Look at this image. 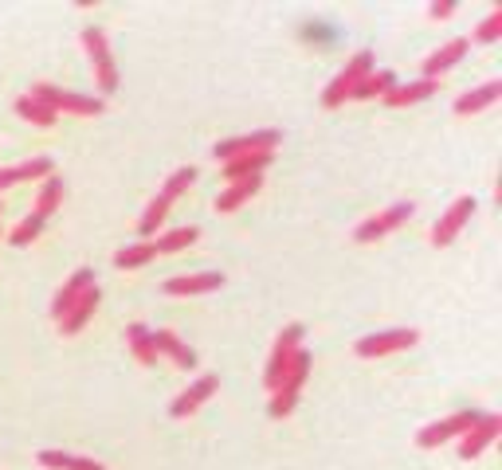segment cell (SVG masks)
<instances>
[{"label":"cell","instance_id":"cell-13","mask_svg":"<svg viewBox=\"0 0 502 470\" xmlns=\"http://www.w3.org/2000/svg\"><path fill=\"white\" fill-rule=\"evenodd\" d=\"M467 51H471V39L467 36H455V39H447L444 48H436L428 59L420 63V71H424V79H440L444 71H452L459 67V63L467 59Z\"/></svg>","mask_w":502,"mask_h":470},{"label":"cell","instance_id":"cell-31","mask_svg":"<svg viewBox=\"0 0 502 470\" xmlns=\"http://www.w3.org/2000/svg\"><path fill=\"white\" fill-rule=\"evenodd\" d=\"M44 216H36V212H28L24 220L16 223L13 231H8V243H13V248H28V243H36L40 239V231H44Z\"/></svg>","mask_w":502,"mask_h":470},{"label":"cell","instance_id":"cell-29","mask_svg":"<svg viewBox=\"0 0 502 470\" xmlns=\"http://www.w3.org/2000/svg\"><path fill=\"white\" fill-rule=\"evenodd\" d=\"M16 114L24 118V122H31V126H40V130H51V126L59 122V114H51L44 102H36L31 94H20L16 99Z\"/></svg>","mask_w":502,"mask_h":470},{"label":"cell","instance_id":"cell-10","mask_svg":"<svg viewBox=\"0 0 502 470\" xmlns=\"http://www.w3.org/2000/svg\"><path fill=\"white\" fill-rule=\"evenodd\" d=\"M475 208H479V200H475V196H455V200H452V208H447L444 216L432 223V235H428L432 248H447V243H455V235H463V228L471 223Z\"/></svg>","mask_w":502,"mask_h":470},{"label":"cell","instance_id":"cell-28","mask_svg":"<svg viewBox=\"0 0 502 470\" xmlns=\"http://www.w3.org/2000/svg\"><path fill=\"white\" fill-rule=\"evenodd\" d=\"M154 259H157V251H154V243H149V239L114 251V266H119V271H137V266H145V263H154Z\"/></svg>","mask_w":502,"mask_h":470},{"label":"cell","instance_id":"cell-9","mask_svg":"<svg viewBox=\"0 0 502 470\" xmlns=\"http://www.w3.org/2000/svg\"><path fill=\"white\" fill-rule=\"evenodd\" d=\"M283 134L279 130H255V134H240V137H228V142H216L212 145V157L224 165L232 157H248V153H267V149H279Z\"/></svg>","mask_w":502,"mask_h":470},{"label":"cell","instance_id":"cell-8","mask_svg":"<svg viewBox=\"0 0 502 470\" xmlns=\"http://www.w3.org/2000/svg\"><path fill=\"white\" fill-rule=\"evenodd\" d=\"M303 322H291V326H283V334L275 337V345H271V357H267V369H263V380H267V388H275V384L283 380V372L291 369V361H295V352L303 349Z\"/></svg>","mask_w":502,"mask_h":470},{"label":"cell","instance_id":"cell-32","mask_svg":"<svg viewBox=\"0 0 502 470\" xmlns=\"http://www.w3.org/2000/svg\"><path fill=\"white\" fill-rule=\"evenodd\" d=\"M192 185H197V165H181V169H173V173H169L162 196H165V200H181Z\"/></svg>","mask_w":502,"mask_h":470},{"label":"cell","instance_id":"cell-25","mask_svg":"<svg viewBox=\"0 0 502 470\" xmlns=\"http://www.w3.org/2000/svg\"><path fill=\"white\" fill-rule=\"evenodd\" d=\"M197 239H200V228H173V231H157L149 243H154L157 255H177V251L192 248Z\"/></svg>","mask_w":502,"mask_h":470},{"label":"cell","instance_id":"cell-26","mask_svg":"<svg viewBox=\"0 0 502 470\" xmlns=\"http://www.w3.org/2000/svg\"><path fill=\"white\" fill-rule=\"evenodd\" d=\"M63 192H67V188H63V177L51 173L44 185H40V192H36V208H31V212H36V216H44V220H51V216L59 212V205H63Z\"/></svg>","mask_w":502,"mask_h":470},{"label":"cell","instance_id":"cell-16","mask_svg":"<svg viewBox=\"0 0 502 470\" xmlns=\"http://www.w3.org/2000/svg\"><path fill=\"white\" fill-rule=\"evenodd\" d=\"M498 99H502V79H490V83H483V87H475V91L459 94L452 110H455L459 118H471V114H483V110H490V106H495Z\"/></svg>","mask_w":502,"mask_h":470},{"label":"cell","instance_id":"cell-2","mask_svg":"<svg viewBox=\"0 0 502 470\" xmlns=\"http://www.w3.org/2000/svg\"><path fill=\"white\" fill-rule=\"evenodd\" d=\"M83 48H87V59H91V71H94V87L102 94H114L119 91V63H114V51H110V39H106L102 28H83Z\"/></svg>","mask_w":502,"mask_h":470},{"label":"cell","instance_id":"cell-33","mask_svg":"<svg viewBox=\"0 0 502 470\" xmlns=\"http://www.w3.org/2000/svg\"><path fill=\"white\" fill-rule=\"evenodd\" d=\"M498 36H502V8H495V13L475 28V44H495Z\"/></svg>","mask_w":502,"mask_h":470},{"label":"cell","instance_id":"cell-1","mask_svg":"<svg viewBox=\"0 0 502 470\" xmlns=\"http://www.w3.org/2000/svg\"><path fill=\"white\" fill-rule=\"evenodd\" d=\"M311 365H314L311 349H298L291 369H286L283 380L271 388V404H267V412H271L275 420H283V415L295 412V404H298V396H303V388H306V377H311Z\"/></svg>","mask_w":502,"mask_h":470},{"label":"cell","instance_id":"cell-11","mask_svg":"<svg viewBox=\"0 0 502 470\" xmlns=\"http://www.w3.org/2000/svg\"><path fill=\"white\" fill-rule=\"evenodd\" d=\"M498 435H502V415L483 412V420L459 435V458H467V463H471V458H479L487 451V447H495Z\"/></svg>","mask_w":502,"mask_h":470},{"label":"cell","instance_id":"cell-14","mask_svg":"<svg viewBox=\"0 0 502 470\" xmlns=\"http://www.w3.org/2000/svg\"><path fill=\"white\" fill-rule=\"evenodd\" d=\"M91 286H99V283H94V271H91V266H83V271H75L71 279H67V283H63L59 291H56V298H51V318H56V322H59V318L67 314V309H71L75 302H79V298L87 294Z\"/></svg>","mask_w":502,"mask_h":470},{"label":"cell","instance_id":"cell-5","mask_svg":"<svg viewBox=\"0 0 502 470\" xmlns=\"http://www.w3.org/2000/svg\"><path fill=\"white\" fill-rule=\"evenodd\" d=\"M420 341V329L416 326H397V329H377V334H365L357 337L354 352L365 361H381V357H392V352H404Z\"/></svg>","mask_w":502,"mask_h":470},{"label":"cell","instance_id":"cell-23","mask_svg":"<svg viewBox=\"0 0 502 470\" xmlns=\"http://www.w3.org/2000/svg\"><path fill=\"white\" fill-rule=\"evenodd\" d=\"M436 91H440V79H412V83H397V87L384 94V102L389 106H412V102L432 99Z\"/></svg>","mask_w":502,"mask_h":470},{"label":"cell","instance_id":"cell-34","mask_svg":"<svg viewBox=\"0 0 502 470\" xmlns=\"http://www.w3.org/2000/svg\"><path fill=\"white\" fill-rule=\"evenodd\" d=\"M452 13H455L452 0H432V4H428V16H432V20H447Z\"/></svg>","mask_w":502,"mask_h":470},{"label":"cell","instance_id":"cell-3","mask_svg":"<svg viewBox=\"0 0 502 470\" xmlns=\"http://www.w3.org/2000/svg\"><path fill=\"white\" fill-rule=\"evenodd\" d=\"M365 74H373V51H357V56L330 79V87L322 91L326 110H338V106H346L349 99H354V91L365 83Z\"/></svg>","mask_w":502,"mask_h":470},{"label":"cell","instance_id":"cell-4","mask_svg":"<svg viewBox=\"0 0 502 470\" xmlns=\"http://www.w3.org/2000/svg\"><path fill=\"white\" fill-rule=\"evenodd\" d=\"M36 102H44L51 114H79V118H94L102 114L106 106L102 99H94V94H75V91H63V87H51V83H36V87L28 91Z\"/></svg>","mask_w":502,"mask_h":470},{"label":"cell","instance_id":"cell-17","mask_svg":"<svg viewBox=\"0 0 502 470\" xmlns=\"http://www.w3.org/2000/svg\"><path fill=\"white\" fill-rule=\"evenodd\" d=\"M154 349H157V357H165V361H173L177 369H197V352H192V345H185L173 329H154Z\"/></svg>","mask_w":502,"mask_h":470},{"label":"cell","instance_id":"cell-18","mask_svg":"<svg viewBox=\"0 0 502 470\" xmlns=\"http://www.w3.org/2000/svg\"><path fill=\"white\" fill-rule=\"evenodd\" d=\"M51 173H56L51 157H31L24 165H8V169H0V192L13 185H24V180H48Z\"/></svg>","mask_w":502,"mask_h":470},{"label":"cell","instance_id":"cell-22","mask_svg":"<svg viewBox=\"0 0 502 470\" xmlns=\"http://www.w3.org/2000/svg\"><path fill=\"white\" fill-rule=\"evenodd\" d=\"M126 345H130L134 361L142 369H154L157 365V349H154V329L142 326V322H130L126 326Z\"/></svg>","mask_w":502,"mask_h":470},{"label":"cell","instance_id":"cell-12","mask_svg":"<svg viewBox=\"0 0 502 470\" xmlns=\"http://www.w3.org/2000/svg\"><path fill=\"white\" fill-rule=\"evenodd\" d=\"M216 392H220V377H216V372H205V377H197L173 404H169V412H173V420H189V415L205 408Z\"/></svg>","mask_w":502,"mask_h":470},{"label":"cell","instance_id":"cell-30","mask_svg":"<svg viewBox=\"0 0 502 470\" xmlns=\"http://www.w3.org/2000/svg\"><path fill=\"white\" fill-rule=\"evenodd\" d=\"M397 83L401 79L392 71H373V74H365V83L354 91V99H384V94L397 87Z\"/></svg>","mask_w":502,"mask_h":470},{"label":"cell","instance_id":"cell-6","mask_svg":"<svg viewBox=\"0 0 502 470\" xmlns=\"http://www.w3.org/2000/svg\"><path fill=\"white\" fill-rule=\"evenodd\" d=\"M412 216H416V205H412V200H397V205H389V208L373 212L369 220H361L357 228H354V243H377V239H384V235L401 231Z\"/></svg>","mask_w":502,"mask_h":470},{"label":"cell","instance_id":"cell-15","mask_svg":"<svg viewBox=\"0 0 502 470\" xmlns=\"http://www.w3.org/2000/svg\"><path fill=\"white\" fill-rule=\"evenodd\" d=\"M224 286L220 271H200V274H177V279H165V294L173 298H189V294H212Z\"/></svg>","mask_w":502,"mask_h":470},{"label":"cell","instance_id":"cell-20","mask_svg":"<svg viewBox=\"0 0 502 470\" xmlns=\"http://www.w3.org/2000/svg\"><path fill=\"white\" fill-rule=\"evenodd\" d=\"M263 188V177H248V180H232L224 192H216V200H212V208L220 212V216H228V212H236L243 208L248 200L255 196V192Z\"/></svg>","mask_w":502,"mask_h":470},{"label":"cell","instance_id":"cell-19","mask_svg":"<svg viewBox=\"0 0 502 470\" xmlns=\"http://www.w3.org/2000/svg\"><path fill=\"white\" fill-rule=\"evenodd\" d=\"M271 161H275V153L267 149V153H248V157H232V161H224L220 165V177L228 180H248V177H263L267 169H271Z\"/></svg>","mask_w":502,"mask_h":470},{"label":"cell","instance_id":"cell-35","mask_svg":"<svg viewBox=\"0 0 502 470\" xmlns=\"http://www.w3.org/2000/svg\"><path fill=\"white\" fill-rule=\"evenodd\" d=\"M0 208H4V205H0Z\"/></svg>","mask_w":502,"mask_h":470},{"label":"cell","instance_id":"cell-24","mask_svg":"<svg viewBox=\"0 0 502 470\" xmlns=\"http://www.w3.org/2000/svg\"><path fill=\"white\" fill-rule=\"evenodd\" d=\"M40 466H48V470H106L94 455H71V451H40Z\"/></svg>","mask_w":502,"mask_h":470},{"label":"cell","instance_id":"cell-27","mask_svg":"<svg viewBox=\"0 0 502 470\" xmlns=\"http://www.w3.org/2000/svg\"><path fill=\"white\" fill-rule=\"evenodd\" d=\"M169 208H173V200H165L162 192H157L154 200L145 205V212H142V220H137V231L145 235V239H154L157 231H162V223H165V216H169Z\"/></svg>","mask_w":502,"mask_h":470},{"label":"cell","instance_id":"cell-7","mask_svg":"<svg viewBox=\"0 0 502 470\" xmlns=\"http://www.w3.org/2000/svg\"><path fill=\"white\" fill-rule=\"evenodd\" d=\"M479 420H483V412L479 408L452 412V415H444V420H436V423H424L420 435H416V443H420L424 451H436V447H444L447 440H459V435H463L467 427H475Z\"/></svg>","mask_w":502,"mask_h":470},{"label":"cell","instance_id":"cell-21","mask_svg":"<svg viewBox=\"0 0 502 470\" xmlns=\"http://www.w3.org/2000/svg\"><path fill=\"white\" fill-rule=\"evenodd\" d=\"M99 298H102V291H99V286H91V291L83 294L79 302L67 309V314L59 318V334H63V337H75V334H79V329L94 318V309H99Z\"/></svg>","mask_w":502,"mask_h":470}]
</instances>
